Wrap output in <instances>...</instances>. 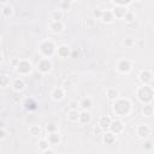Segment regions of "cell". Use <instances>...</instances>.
<instances>
[{
  "label": "cell",
  "instance_id": "obj_18",
  "mask_svg": "<svg viewBox=\"0 0 154 154\" xmlns=\"http://www.w3.org/2000/svg\"><path fill=\"white\" fill-rule=\"evenodd\" d=\"M49 141H51L52 143H57V142H59V135H57V134H52V135L49 136Z\"/></svg>",
  "mask_w": 154,
  "mask_h": 154
},
{
  "label": "cell",
  "instance_id": "obj_27",
  "mask_svg": "<svg viewBox=\"0 0 154 154\" xmlns=\"http://www.w3.org/2000/svg\"><path fill=\"white\" fill-rule=\"evenodd\" d=\"M125 16H126V21H128V22L132 21V14H125ZM125 16H124V17H125Z\"/></svg>",
  "mask_w": 154,
  "mask_h": 154
},
{
  "label": "cell",
  "instance_id": "obj_19",
  "mask_svg": "<svg viewBox=\"0 0 154 154\" xmlns=\"http://www.w3.org/2000/svg\"><path fill=\"white\" fill-rule=\"evenodd\" d=\"M102 18H104L105 22H111L112 21V14H111V12H106V13H104Z\"/></svg>",
  "mask_w": 154,
  "mask_h": 154
},
{
  "label": "cell",
  "instance_id": "obj_9",
  "mask_svg": "<svg viewBox=\"0 0 154 154\" xmlns=\"http://www.w3.org/2000/svg\"><path fill=\"white\" fill-rule=\"evenodd\" d=\"M80 118H81V123L84 124V123H88V122H89L90 116H89V113H88V112H83L81 116H80Z\"/></svg>",
  "mask_w": 154,
  "mask_h": 154
},
{
  "label": "cell",
  "instance_id": "obj_16",
  "mask_svg": "<svg viewBox=\"0 0 154 154\" xmlns=\"http://www.w3.org/2000/svg\"><path fill=\"white\" fill-rule=\"evenodd\" d=\"M59 54L61 57H66L69 54V49H68V47H61L60 49H59Z\"/></svg>",
  "mask_w": 154,
  "mask_h": 154
},
{
  "label": "cell",
  "instance_id": "obj_1",
  "mask_svg": "<svg viewBox=\"0 0 154 154\" xmlns=\"http://www.w3.org/2000/svg\"><path fill=\"white\" fill-rule=\"evenodd\" d=\"M129 110H130V104H129V101H126V100H119V101L114 105V111L118 113V114H120V116L126 114V113L129 112Z\"/></svg>",
  "mask_w": 154,
  "mask_h": 154
},
{
  "label": "cell",
  "instance_id": "obj_21",
  "mask_svg": "<svg viewBox=\"0 0 154 154\" xmlns=\"http://www.w3.org/2000/svg\"><path fill=\"white\" fill-rule=\"evenodd\" d=\"M23 85H24L23 82L19 81V80H17V81L14 82V88H16V89H23Z\"/></svg>",
  "mask_w": 154,
  "mask_h": 154
},
{
  "label": "cell",
  "instance_id": "obj_14",
  "mask_svg": "<svg viewBox=\"0 0 154 154\" xmlns=\"http://www.w3.org/2000/svg\"><path fill=\"white\" fill-rule=\"evenodd\" d=\"M25 106H27V108H28V110H35V108H36V104H35L33 100H29V101H27Z\"/></svg>",
  "mask_w": 154,
  "mask_h": 154
},
{
  "label": "cell",
  "instance_id": "obj_3",
  "mask_svg": "<svg viewBox=\"0 0 154 154\" xmlns=\"http://www.w3.org/2000/svg\"><path fill=\"white\" fill-rule=\"evenodd\" d=\"M39 69H40L42 72H47V71H49V69H51V63H49L47 59L42 60L41 63H40V65H39Z\"/></svg>",
  "mask_w": 154,
  "mask_h": 154
},
{
  "label": "cell",
  "instance_id": "obj_4",
  "mask_svg": "<svg viewBox=\"0 0 154 154\" xmlns=\"http://www.w3.org/2000/svg\"><path fill=\"white\" fill-rule=\"evenodd\" d=\"M41 47H42V51H43L45 54H51V53L53 52V45H52L51 42H45Z\"/></svg>",
  "mask_w": 154,
  "mask_h": 154
},
{
  "label": "cell",
  "instance_id": "obj_33",
  "mask_svg": "<svg viewBox=\"0 0 154 154\" xmlns=\"http://www.w3.org/2000/svg\"><path fill=\"white\" fill-rule=\"evenodd\" d=\"M45 154H53V152H51V151H48V152H45Z\"/></svg>",
  "mask_w": 154,
  "mask_h": 154
},
{
  "label": "cell",
  "instance_id": "obj_8",
  "mask_svg": "<svg viewBox=\"0 0 154 154\" xmlns=\"http://www.w3.org/2000/svg\"><path fill=\"white\" fill-rule=\"evenodd\" d=\"M113 131H116V132H119V131H122V129H123V125H122V123L120 122H114L112 125H111Z\"/></svg>",
  "mask_w": 154,
  "mask_h": 154
},
{
  "label": "cell",
  "instance_id": "obj_20",
  "mask_svg": "<svg viewBox=\"0 0 154 154\" xmlns=\"http://www.w3.org/2000/svg\"><path fill=\"white\" fill-rule=\"evenodd\" d=\"M113 140H114V137H113L112 134H107V135L105 136V142H106V143H112Z\"/></svg>",
  "mask_w": 154,
  "mask_h": 154
},
{
  "label": "cell",
  "instance_id": "obj_26",
  "mask_svg": "<svg viewBox=\"0 0 154 154\" xmlns=\"http://www.w3.org/2000/svg\"><path fill=\"white\" fill-rule=\"evenodd\" d=\"M56 129V126L53 125V124H49V125H47V130H51V131H53Z\"/></svg>",
  "mask_w": 154,
  "mask_h": 154
},
{
  "label": "cell",
  "instance_id": "obj_25",
  "mask_svg": "<svg viewBox=\"0 0 154 154\" xmlns=\"http://www.w3.org/2000/svg\"><path fill=\"white\" fill-rule=\"evenodd\" d=\"M40 147H41V148H47V147H48V143H47L46 141H41V142H40Z\"/></svg>",
  "mask_w": 154,
  "mask_h": 154
},
{
  "label": "cell",
  "instance_id": "obj_22",
  "mask_svg": "<svg viewBox=\"0 0 154 154\" xmlns=\"http://www.w3.org/2000/svg\"><path fill=\"white\" fill-rule=\"evenodd\" d=\"M52 28H53L54 31H60V30H61V24H60V23H58V22H56V23L52 25Z\"/></svg>",
  "mask_w": 154,
  "mask_h": 154
},
{
  "label": "cell",
  "instance_id": "obj_17",
  "mask_svg": "<svg viewBox=\"0 0 154 154\" xmlns=\"http://www.w3.org/2000/svg\"><path fill=\"white\" fill-rule=\"evenodd\" d=\"M53 96H54V99H61L63 98V92L60 89H56L54 93H53Z\"/></svg>",
  "mask_w": 154,
  "mask_h": 154
},
{
  "label": "cell",
  "instance_id": "obj_12",
  "mask_svg": "<svg viewBox=\"0 0 154 154\" xmlns=\"http://www.w3.org/2000/svg\"><path fill=\"white\" fill-rule=\"evenodd\" d=\"M153 112V108H152V106H149V105H147V106H144L143 107V114L144 116H151Z\"/></svg>",
  "mask_w": 154,
  "mask_h": 154
},
{
  "label": "cell",
  "instance_id": "obj_6",
  "mask_svg": "<svg viewBox=\"0 0 154 154\" xmlns=\"http://www.w3.org/2000/svg\"><path fill=\"white\" fill-rule=\"evenodd\" d=\"M119 70L120 71H129L130 70V63L128 60H122L119 63Z\"/></svg>",
  "mask_w": 154,
  "mask_h": 154
},
{
  "label": "cell",
  "instance_id": "obj_28",
  "mask_svg": "<svg viewBox=\"0 0 154 154\" xmlns=\"http://www.w3.org/2000/svg\"><path fill=\"white\" fill-rule=\"evenodd\" d=\"M54 17H56V19H60L61 13H60V12H56V13H54Z\"/></svg>",
  "mask_w": 154,
  "mask_h": 154
},
{
  "label": "cell",
  "instance_id": "obj_2",
  "mask_svg": "<svg viewBox=\"0 0 154 154\" xmlns=\"http://www.w3.org/2000/svg\"><path fill=\"white\" fill-rule=\"evenodd\" d=\"M153 96V90L149 87H143L139 90V98L142 101H149Z\"/></svg>",
  "mask_w": 154,
  "mask_h": 154
},
{
  "label": "cell",
  "instance_id": "obj_13",
  "mask_svg": "<svg viewBox=\"0 0 154 154\" xmlns=\"http://www.w3.org/2000/svg\"><path fill=\"white\" fill-rule=\"evenodd\" d=\"M69 117H70L71 120H76V119L80 117V114H78V112H77L76 110H72V111L69 113Z\"/></svg>",
  "mask_w": 154,
  "mask_h": 154
},
{
  "label": "cell",
  "instance_id": "obj_23",
  "mask_svg": "<svg viewBox=\"0 0 154 154\" xmlns=\"http://www.w3.org/2000/svg\"><path fill=\"white\" fill-rule=\"evenodd\" d=\"M30 131H31V134H33V135H39V134H40V129H39V128H36V126L31 128V129H30Z\"/></svg>",
  "mask_w": 154,
  "mask_h": 154
},
{
  "label": "cell",
  "instance_id": "obj_5",
  "mask_svg": "<svg viewBox=\"0 0 154 154\" xmlns=\"http://www.w3.org/2000/svg\"><path fill=\"white\" fill-rule=\"evenodd\" d=\"M18 70L21 72H28V71H30V64L28 61H21L18 65Z\"/></svg>",
  "mask_w": 154,
  "mask_h": 154
},
{
  "label": "cell",
  "instance_id": "obj_31",
  "mask_svg": "<svg viewBox=\"0 0 154 154\" xmlns=\"http://www.w3.org/2000/svg\"><path fill=\"white\" fill-rule=\"evenodd\" d=\"M71 107H72V108L75 110V108L77 107V104H76V102H72V104H71Z\"/></svg>",
  "mask_w": 154,
  "mask_h": 154
},
{
  "label": "cell",
  "instance_id": "obj_15",
  "mask_svg": "<svg viewBox=\"0 0 154 154\" xmlns=\"http://www.w3.org/2000/svg\"><path fill=\"white\" fill-rule=\"evenodd\" d=\"M82 107H83V108H89V107H92V102H90L89 99H84L83 101H82Z\"/></svg>",
  "mask_w": 154,
  "mask_h": 154
},
{
  "label": "cell",
  "instance_id": "obj_7",
  "mask_svg": "<svg viewBox=\"0 0 154 154\" xmlns=\"http://www.w3.org/2000/svg\"><path fill=\"white\" fill-rule=\"evenodd\" d=\"M110 125H111L110 118H108V117H102L101 120H100V126H101V128H108Z\"/></svg>",
  "mask_w": 154,
  "mask_h": 154
},
{
  "label": "cell",
  "instance_id": "obj_30",
  "mask_svg": "<svg viewBox=\"0 0 154 154\" xmlns=\"http://www.w3.org/2000/svg\"><path fill=\"white\" fill-rule=\"evenodd\" d=\"M101 14H102V13H101L99 10H96V11L94 12V16H95V17H99V16H101Z\"/></svg>",
  "mask_w": 154,
  "mask_h": 154
},
{
  "label": "cell",
  "instance_id": "obj_29",
  "mask_svg": "<svg viewBox=\"0 0 154 154\" xmlns=\"http://www.w3.org/2000/svg\"><path fill=\"white\" fill-rule=\"evenodd\" d=\"M151 142H146V144H144V148H147V149H151Z\"/></svg>",
  "mask_w": 154,
  "mask_h": 154
},
{
  "label": "cell",
  "instance_id": "obj_32",
  "mask_svg": "<svg viewBox=\"0 0 154 154\" xmlns=\"http://www.w3.org/2000/svg\"><path fill=\"white\" fill-rule=\"evenodd\" d=\"M5 77H6V76H2V85H5V83H6V80H5Z\"/></svg>",
  "mask_w": 154,
  "mask_h": 154
},
{
  "label": "cell",
  "instance_id": "obj_11",
  "mask_svg": "<svg viewBox=\"0 0 154 154\" xmlns=\"http://www.w3.org/2000/svg\"><path fill=\"white\" fill-rule=\"evenodd\" d=\"M141 80H142L143 82H148V81L151 80V73H149L148 71L142 72V73H141Z\"/></svg>",
  "mask_w": 154,
  "mask_h": 154
},
{
  "label": "cell",
  "instance_id": "obj_24",
  "mask_svg": "<svg viewBox=\"0 0 154 154\" xmlns=\"http://www.w3.org/2000/svg\"><path fill=\"white\" fill-rule=\"evenodd\" d=\"M108 96L111 99H114L117 96V92H116V90H110V92H108Z\"/></svg>",
  "mask_w": 154,
  "mask_h": 154
},
{
  "label": "cell",
  "instance_id": "obj_10",
  "mask_svg": "<svg viewBox=\"0 0 154 154\" xmlns=\"http://www.w3.org/2000/svg\"><path fill=\"white\" fill-rule=\"evenodd\" d=\"M148 132H149V130H148L147 126H140V128H139V135L142 136V137H143V136H147Z\"/></svg>",
  "mask_w": 154,
  "mask_h": 154
}]
</instances>
